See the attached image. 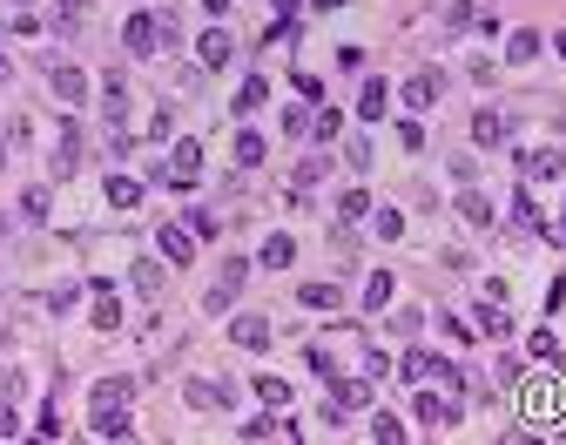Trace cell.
I'll list each match as a JSON object with an SVG mask.
<instances>
[{
  "mask_svg": "<svg viewBox=\"0 0 566 445\" xmlns=\"http://www.w3.org/2000/svg\"><path fill=\"white\" fill-rule=\"evenodd\" d=\"M297 304H304V310H337V304H344V291H337V284H304Z\"/></svg>",
  "mask_w": 566,
  "mask_h": 445,
  "instance_id": "23",
  "label": "cell"
},
{
  "mask_svg": "<svg viewBox=\"0 0 566 445\" xmlns=\"http://www.w3.org/2000/svg\"><path fill=\"white\" fill-rule=\"evenodd\" d=\"M230 338L243 344V351H270L276 331H270V317H236V324H230Z\"/></svg>",
  "mask_w": 566,
  "mask_h": 445,
  "instance_id": "13",
  "label": "cell"
},
{
  "mask_svg": "<svg viewBox=\"0 0 566 445\" xmlns=\"http://www.w3.org/2000/svg\"><path fill=\"white\" fill-rule=\"evenodd\" d=\"M263 102H270V81H263V75H250L243 88H236V102H230V108H236V115H257Z\"/></svg>",
  "mask_w": 566,
  "mask_h": 445,
  "instance_id": "22",
  "label": "cell"
},
{
  "mask_svg": "<svg viewBox=\"0 0 566 445\" xmlns=\"http://www.w3.org/2000/svg\"><path fill=\"white\" fill-rule=\"evenodd\" d=\"M47 88H54V102H62V108L88 102V75H81V68H68V62H54V68H47Z\"/></svg>",
  "mask_w": 566,
  "mask_h": 445,
  "instance_id": "4",
  "label": "cell"
},
{
  "mask_svg": "<svg viewBox=\"0 0 566 445\" xmlns=\"http://www.w3.org/2000/svg\"><path fill=\"white\" fill-rule=\"evenodd\" d=\"M88 432H94V439H128L135 418H128V405H94V412H88Z\"/></svg>",
  "mask_w": 566,
  "mask_h": 445,
  "instance_id": "7",
  "label": "cell"
},
{
  "mask_svg": "<svg viewBox=\"0 0 566 445\" xmlns=\"http://www.w3.org/2000/svg\"><path fill=\"white\" fill-rule=\"evenodd\" d=\"M257 399H263V405H276V412H283V405H291V384L276 378V371H257Z\"/></svg>",
  "mask_w": 566,
  "mask_h": 445,
  "instance_id": "25",
  "label": "cell"
},
{
  "mask_svg": "<svg viewBox=\"0 0 566 445\" xmlns=\"http://www.w3.org/2000/svg\"><path fill=\"white\" fill-rule=\"evenodd\" d=\"M196 54H202V68H223V62H230V54H236V41H230V34H223V28H209V34H202V41H196Z\"/></svg>",
  "mask_w": 566,
  "mask_h": 445,
  "instance_id": "19",
  "label": "cell"
},
{
  "mask_svg": "<svg viewBox=\"0 0 566 445\" xmlns=\"http://www.w3.org/2000/svg\"><path fill=\"white\" fill-rule=\"evenodd\" d=\"M135 399V378H102L94 384V405H128Z\"/></svg>",
  "mask_w": 566,
  "mask_h": 445,
  "instance_id": "26",
  "label": "cell"
},
{
  "mask_svg": "<svg viewBox=\"0 0 566 445\" xmlns=\"http://www.w3.org/2000/svg\"><path fill=\"white\" fill-rule=\"evenodd\" d=\"M472 142H479V149L513 142V115H505V108H479V115H472Z\"/></svg>",
  "mask_w": 566,
  "mask_h": 445,
  "instance_id": "5",
  "label": "cell"
},
{
  "mask_svg": "<svg viewBox=\"0 0 566 445\" xmlns=\"http://www.w3.org/2000/svg\"><path fill=\"white\" fill-rule=\"evenodd\" d=\"M505 216H513V230H520V236H533L539 230V202H533V189H513V210H505Z\"/></svg>",
  "mask_w": 566,
  "mask_h": 445,
  "instance_id": "16",
  "label": "cell"
},
{
  "mask_svg": "<svg viewBox=\"0 0 566 445\" xmlns=\"http://www.w3.org/2000/svg\"><path fill=\"white\" fill-rule=\"evenodd\" d=\"M34 432H41V439H62V405H41V425Z\"/></svg>",
  "mask_w": 566,
  "mask_h": 445,
  "instance_id": "41",
  "label": "cell"
},
{
  "mask_svg": "<svg viewBox=\"0 0 566 445\" xmlns=\"http://www.w3.org/2000/svg\"><path fill=\"white\" fill-rule=\"evenodd\" d=\"M324 384H331V399L344 405V412H365V405H371V371H365V378H337V371H331Z\"/></svg>",
  "mask_w": 566,
  "mask_h": 445,
  "instance_id": "9",
  "label": "cell"
},
{
  "mask_svg": "<svg viewBox=\"0 0 566 445\" xmlns=\"http://www.w3.org/2000/svg\"><path fill=\"white\" fill-rule=\"evenodd\" d=\"M317 7H344V0H317Z\"/></svg>",
  "mask_w": 566,
  "mask_h": 445,
  "instance_id": "54",
  "label": "cell"
},
{
  "mask_svg": "<svg viewBox=\"0 0 566 445\" xmlns=\"http://www.w3.org/2000/svg\"><path fill=\"white\" fill-rule=\"evenodd\" d=\"M81 169V128L62 122V136H54V176H75Z\"/></svg>",
  "mask_w": 566,
  "mask_h": 445,
  "instance_id": "12",
  "label": "cell"
},
{
  "mask_svg": "<svg viewBox=\"0 0 566 445\" xmlns=\"http://www.w3.org/2000/svg\"><path fill=\"white\" fill-rule=\"evenodd\" d=\"M439 95H445V75H439V68H418V75L398 88V102L412 108V115H431V108H439Z\"/></svg>",
  "mask_w": 566,
  "mask_h": 445,
  "instance_id": "2",
  "label": "cell"
},
{
  "mask_svg": "<svg viewBox=\"0 0 566 445\" xmlns=\"http://www.w3.org/2000/svg\"><path fill=\"white\" fill-rule=\"evenodd\" d=\"M391 291H398V284H391V270H371V284H365V310H384V304H391Z\"/></svg>",
  "mask_w": 566,
  "mask_h": 445,
  "instance_id": "29",
  "label": "cell"
},
{
  "mask_svg": "<svg viewBox=\"0 0 566 445\" xmlns=\"http://www.w3.org/2000/svg\"><path fill=\"white\" fill-rule=\"evenodd\" d=\"M539 236H546L553 250H566V216H553V223H539Z\"/></svg>",
  "mask_w": 566,
  "mask_h": 445,
  "instance_id": "46",
  "label": "cell"
},
{
  "mask_svg": "<svg viewBox=\"0 0 566 445\" xmlns=\"http://www.w3.org/2000/svg\"><path fill=\"white\" fill-rule=\"evenodd\" d=\"M378 236H384V243H398V236H405V216L384 210V216H378Z\"/></svg>",
  "mask_w": 566,
  "mask_h": 445,
  "instance_id": "44",
  "label": "cell"
},
{
  "mask_svg": "<svg viewBox=\"0 0 566 445\" xmlns=\"http://www.w3.org/2000/svg\"><path fill=\"white\" fill-rule=\"evenodd\" d=\"M553 47H560V62H566V34H553Z\"/></svg>",
  "mask_w": 566,
  "mask_h": 445,
  "instance_id": "53",
  "label": "cell"
},
{
  "mask_svg": "<svg viewBox=\"0 0 566 445\" xmlns=\"http://www.w3.org/2000/svg\"><path fill=\"white\" fill-rule=\"evenodd\" d=\"M0 439H21V412L14 405H0Z\"/></svg>",
  "mask_w": 566,
  "mask_h": 445,
  "instance_id": "48",
  "label": "cell"
},
{
  "mask_svg": "<svg viewBox=\"0 0 566 445\" xmlns=\"http://www.w3.org/2000/svg\"><path fill=\"white\" fill-rule=\"evenodd\" d=\"M418 425L452 432V425H459V391H452V399H439V391H418Z\"/></svg>",
  "mask_w": 566,
  "mask_h": 445,
  "instance_id": "6",
  "label": "cell"
},
{
  "mask_svg": "<svg viewBox=\"0 0 566 445\" xmlns=\"http://www.w3.org/2000/svg\"><path fill=\"white\" fill-rule=\"evenodd\" d=\"M183 399L209 412V405H236V384H216V378H189V384H183Z\"/></svg>",
  "mask_w": 566,
  "mask_h": 445,
  "instance_id": "10",
  "label": "cell"
},
{
  "mask_svg": "<svg viewBox=\"0 0 566 445\" xmlns=\"http://www.w3.org/2000/svg\"><path fill=\"white\" fill-rule=\"evenodd\" d=\"M418 324H425V310H398V317H391V331H398V338H418Z\"/></svg>",
  "mask_w": 566,
  "mask_h": 445,
  "instance_id": "42",
  "label": "cell"
},
{
  "mask_svg": "<svg viewBox=\"0 0 566 445\" xmlns=\"http://www.w3.org/2000/svg\"><path fill=\"white\" fill-rule=\"evenodd\" d=\"M520 176H526V183H560L566 155L560 149H520Z\"/></svg>",
  "mask_w": 566,
  "mask_h": 445,
  "instance_id": "3",
  "label": "cell"
},
{
  "mask_svg": "<svg viewBox=\"0 0 566 445\" xmlns=\"http://www.w3.org/2000/svg\"><path fill=\"white\" fill-rule=\"evenodd\" d=\"M398 142H405V149L418 155V149H425V128H418V122H398Z\"/></svg>",
  "mask_w": 566,
  "mask_h": 445,
  "instance_id": "47",
  "label": "cell"
},
{
  "mask_svg": "<svg viewBox=\"0 0 566 445\" xmlns=\"http://www.w3.org/2000/svg\"><path fill=\"white\" fill-rule=\"evenodd\" d=\"M75 297H81V284H54V291H47V304H54V310H75Z\"/></svg>",
  "mask_w": 566,
  "mask_h": 445,
  "instance_id": "43",
  "label": "cell"
},
{
  "mask_svg": "<svg viewBox=\"0 0 566 445\" xmlns=\"http://www.w3.org/2000/svg\"><path fill=\"white\" fill-rule=\"evenodd\" d=\"M236 432H243V439H297V425H283V418H276V405H270V412H257V418H243Z\"/></svg>",
  "mask_w": 566,
  "mask_h": 445,
  "instance_id": "14",
  "label": "cell"
},
{
  "mask_svg": "<svg viewBox=\"0 0 566 445\" xmlns=\"http://www.w3.org/2000/svg\"><path fill=\"white\" fill-rule=\"evenodd\" d=\"M344 162L365 176V169H371V142H365V136H351V142H344Z\"/></svg>",
  "mask_w": 566,
  "mask_h": 445,
  "instance_id": "38",
  "label": "cell"
},
{
  "mask_svg": "<svg viewBox=\"0 0 566 445\" xmlns=\"http://www.w3.org/2000/svg\"><path fill=\"white\" fill-rule=\"evenodd\" d=\"M384 108H391V88H384V81L371 75L365 88H357V115H365V122H384Z\"/></svg>",
  "mask_w": 566,
  "mask_h": 445,
  "instance_id": "17",
  "label": "cell"
},
{
  "mask_svg": "<svg viewBox=\"0 0 566 445\" xmlns=\"http://www.w3.org/2000/svg\"><path fill=\"white\" fill-rule=\"evenodd\" d=\"M452 210H459V216H465V223H472V230H492V196H479V189H472V183H465V196H459V202H452Z\"/></svg>",
  "mask_w": 566,
  "mask_h": 445,
  "instance_id": "18",
  "label": "cell"
},
{
  "mask_svg": "<svg viewBox=\"0 0 566 445\" xmlns=\"http://www.w3.org/2000/svg\"><path fill=\"white\" fill-rule=\"evenodd\" d=\"M263 270H291V263H297V243H291V236H283V230H270V236H263Z\"/></svg>",
  "mask_w": 566,
  "mask_h": 445,
  "instance_id": "15",
  "label": "cell"
},
{
  "mask_svg": "<svg viewBox=\"0 0 566 445\" xmlns=\"http://www.w3.org/2000/svg\"><path fill=\"white\" fill-rule=\"evenodd\" d=\"M94 331H122V297H115V284H102V276H94Z\"/></svg>",
  "mask_w": 566,
  "mask_h": 445,
  "instance_id": "11",
  "label": "cell"
},
{
  "mask_svg": "<svg viewBox=\"0 0 566 445\" xmlns=\"http://www.w3.org/2000/svg\"><path fill=\"white\" fill-rule=\"evenodd\" d=\"M472 331H479V338H505V317H499V304H492V297L472 310Z\"/></svg>",
  "mask_w": 566,
  "mask_h": 445,
  "instance_id": "30",
  "label": "cell"
},
{
  "mask_svg": "<svg viewBox=\"0 0 566 445\" xmlns=\"http://www.w3.org/2000/svg\"><path fill=\"white\" fill-rule=\"evenodd\" d=\"M492 371H499V384H520V378H526V365H520V358H499Z\"/></svg>",
  "mask_w": 566,
  "mask_h": 445,
  "instance_id": "45",
  "label": "cell"
},
{
  "mask_svg": "<svg viewBox=\"0 0 566 445\" xmlns=\"http://www.w3.org/2000/svg\"><path fill=\"white\" fill-rule=\"evenodd\" d=\"M371 216V196L365 189H344V202H337V223H365Z\"/></svg>",
  "mask_w": 566,
  "mask_h": 445,
  "instance_id": "31",
  "label": "cell"
},
{
  "mask_svg": "<svg viewBox=\"0 0 566 445\" xmlns=\"http://www.w3.org/2000/svg\"><path fill=\"white\" fill-rule=\"evenodd\" d=\"M371 439H378V445H398V439H405L398 412H378V418H371Z\"/></svg>",
  "mask_w": 566,
  "mask_h": 445,
  "instance_id": "35",
  "label": "cell"
},
{
  "mask_svg": "<svg viewBox=\"0 0 566 445\" xmlns=\"http://www.w3.org/2000/svg\"><path fill=\"white\" fill-rule=\"evenodd\" d=\"M102 108H108V122L122 128V115H128V81H122V75H108V81H102Z\"/></svg>",
  "mask_w": 566,
  "mask_h": 445,
  "instance_id": "21",
  "label": "cell"
},
{
  "mask_svg": "<svg viewBox=\"0 0 566 445\" xmlns=\"http://www.w3.org/2000/svg\"><path fill=\"white\" fill-rule=\"evenodd\" d=\"M81 7H88V0H62V21H75V14H81Z\"/></svg>",
  "mask_w": 566,
  "mask_h": 445,
  "instance_id": "49",
  "label": "cell"
},
{
  "mask_svg": "<svg viewBox=\"0 0 566 445\" xmlns=\"http://www.w3.org/2000/svg\"><path fill=\"white\" fill-rule=\"evenodd\" d=\"M189 230H196V236H216V230H223V216H216V210H189Z\"/></svg>",
  "mask_w": 566,
  "mask_h": 445,
  "instance_id": "39",
  "label": "cell"
},
{
  "mask_svg": "<svg viewBox=\"0 0 566 445\" xmlns=\"http://www.w3.org/2000/svg\"><path fill=\"white\" fill-rule=\"evenodd\" d=\"M560 432H566V425H560Z\"/></svg>",
  "mask_w": 566,
  "mask_h": 445,
  "instance_id": "56",
  "label": "cell"
},
{
  "mask_svg": "<svg viewBox=\"0 0 566 445\" xmlns=\"http://www.w3.org/2000/svg\"><path fill=\"white\" fill-rule=\"evenodd\" d=\"M135 202H142L135 176H108V210H135Z\"/></svg>",
  "mask_w": 566,
  "mask_h": 445,
  "instance_id": "24",
  "label": "cell"
},
{
  "mask_svg": "<svg viewBox=\"0 0 566 445\" xmlns=\"http://www.w3.org/2000/svg\"><path fill=\"white\" fill-rule=\"evenodd\" d=\"M398 378H412V384L439 378L445 391H459V384H465V371L452 365V358H431V351H405V358H398Z\"/></svg>",
  "mask_w": 566,
  "mask_h": 445,
  "instance_id": "1",
  "label": "cell"
},
{
  "mask_svg": "<svg viewBox=\"0 0 566 445\" xmlns=\"http://www.w3.org/2000/svg\"><path fill=\"white\" fill-rule=\"evenodd\" d=\"M21 223H47V189H28V196H21Z\"/></svg>",
  "mask_w": 566,
  "mask_h": 445,
  "instance_id": "36",
  "label": "cell"
},
{
  "mask_svg": "<svg viewBox=\"0 0 566 445\" xmlns=\"http://www.w3.org/2000/svg\"><path fill=\"white\" fill-rule=\"evenodd\" d=\"M297 14V0H276V21H291Z\"/></svg>",
  "mask_w": 566,
  "mask_h": 445,
  "instance_id": "52",
  "label": "cell"
},
{
  "mask_svg": "<svg viewBox=\"0 0 566 445\" xmlns=\"http://www.w3.org/2000/svg\"><path fill=\"white\" fill-rule=\"evenodd\" d=\"M472 28V0H452V7H445V34H465Z\"/></svg>",
  "mask_w": 566,
  "mask_h": 445,
  "instance_id": "37",
  "label": "cell"
},
{
  "mask_svg": "<svg viewBox=\"0 0 566 445\" xmlns=\"http://www.w3.org/2000/svg\"><path fill=\"white\" fill-rule=\"evenodd\" d=\"M310 136H317V142H337V136H344V115H337V108H317V115H310Z\"/></svg>",
  "mask_w": 566,
  "mask_h": 445,
  "instance_id": "32",
  "label": "cell"
},
{
  "mask_svg": "<svg viewBox=\"0 0 566 445\" xmlns=\"http://www.w3.org/2000/svg\"><path fill=\"white\" fill-rule=\"evenodd\" d=\"M7 81H14V62H7V54H0V88H7Z\"/></svg>",
  "mask_w": 566,
  "mask_h": 445,
  "instance_id": "51",
  "label": "cell"
},
{
  "mask_svg": "<svg viewBox=\"0 0 566 445\" xmlns=\"http://www.w3.org/2000/svg\"><path fill=\"white\" fill-rule=\"evenodd\" d=\"M202 7H209V14H216V21H223V14H230V0H202Z\"/></svg>",
  "mask_w": 566,
  "mask_h": 445,
  "instance_id": "50",
  "label": "cell"
},
{
  "mask_svg": "<svg viewBox=\"0 0 566 445\" xmlns=\"http://www.w3.org/2000/svg\"><path fill=\"white\" fill-rule=\"evenodd\" d=\"M0 236H7V216H0Z\"/></svg>",
  "mask_w": 566,
  "mask_h": 445,
  "instance_id": "55",
  "label": "cell"
},
{
  "mask_svg": "<svg viewBox=\"0 0 566 445\" xmlns=\"http://www.w3.org/2000/svg\"><path fill=\"white\" fill-rule=\"evenodd\" d=\"M0 34H34V14L21 0H0Z\"/></svg>",
  "mask_w": 566,
  "mask_h": 445,
  "instance_id": "27",
  "label": "cell"
},
{
  "mask_svg": "<svg viewBox=\"0 0 566 445\" xmlns=\"http://www.w3.org/2000/svg\"><path fill=\"white\" fill-rule=\"evenodd\" d=\"M155 250H162L168 263H196V230H183V223H162V236H155Z\"/></svg>",
  "mask_w": 566,
  "mask_h": 445,
  "instance_id": "8",
  "label": "cell"
},
{
  "mask_svg": "<svg viewBox=\"0 0 566 445\" xmlns=\"http://www.w3.org/2000/svg\"><path fill=\"white\" fill-rule=\"evenodd\" d=\"M533 54H539V34L533 28H513V34H505V62H513V68H526Z\"/></svg>",
  "mask_w": 566,
  "mask_h": 445,
  "instance_id": "20",
  "label": "cell"
},
{
  "mask_svg": "<svg viewBox=\"0 0 566 445\" xmlns=\"http://www.w3.org/2000/svg\"><path fill=\"white\" fill-rule=\"evenodd\" d=\"M324 176H331V155H304V162H297V189L324 183Z\"/></svg>",
  "mask_w": 566,
  "mask_h": 445,
  "instance_id": "34",
  "label": "cell"
},
{
  "mask_svg": "<svg viewBox=\"0 0 566 445\" xmlns=\"http://www.w3.org/2000/svg\"><path fill=\"white\" fill-rule=\"evenodd\" d=\"M283 136H310V108H283Z\"/></svg>",
  "mask_w": 566,
  "mask_h": 445,
  "instance_id": "40",
  "label": "cell"
},
{
  "mask_svg": "<svg viewBox=\"0 0 566 445\" xmlns=\"http://www.w3.org/2000/svg\"><path fill=\"white\" fill-rule=\"evenodd\" d=\"M263 155H270V149H263V136H257V128H243V136H236V169H257Z\"/></svg>",
  "mask_w": 566,
  "mask_h": 445,
  "instance_id": "28",
  "label": "cell"
},
{
  "mask_svg": "<svg viewBox=\"0 0 566 445\" xmlns=\"http://www.w3.org/2000/svg\"><path fill=\"white\" fill-rule=\"evenodd\" d=\"M135 291H142V297H162V263H155V257L135 263Z\"/></svg>",
  "mask_w": 566,
  "mask_h": 445,
  "instance_id": "33",
  "label": "cell"
}]
</instances>
